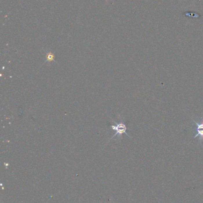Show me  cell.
<instances>
[{"instance_id": "cell-1", "label": "cell", "mask_w": 203, "mask_h": 203, "mask_svg": "<svg viewBox=\"0 0 203 203\" xmlns=\"http://www.w3.org/2000/svg\"><path fill=\"white\" fill-rule=\"evenodd\" d=\"M116 125L115 126H111V127L112 128V129L116 131V132L115 133V134L111 137V139L114 138L116 136L118 137V139H120L122 137V135L123 134H125L127 136L129 137V134L127 133L126 131H127V127L125 126V124L123 123V122H120V123H117L116 122H114Z\"/></svg>"}, {"instance_id": "cell-2", "label": "cell", "mask_w": 203, "mask_h": 203, "mask_svg": "<svg viewBox=\"0 0 203 203\" xmlns=\"http://www.w3.org/2000/svg\"><path fill=\"white\" fill-rule=\"evenodd\" d=\"M192 120L195 123V130L196 132L193 139H195L196 137H198V144H201L203 141V117L200 118V122H197L193 118H192Z\"/></svg>"}, {"instance_id": "cell-3", "label": "cell", "mask_w": 203, "mask_h": 203, "mask_svg": "<svg viewBox=\"0 0 203 203\" xmlns=\"http://www.w3.org/2000/svg\"><path fill=\"white\" fill-rule=\"evenodd\" d=\"M47 61L49 62L54 61V55L52 53L49 52L47 54Z\"/></svg>"}]
</instances>
